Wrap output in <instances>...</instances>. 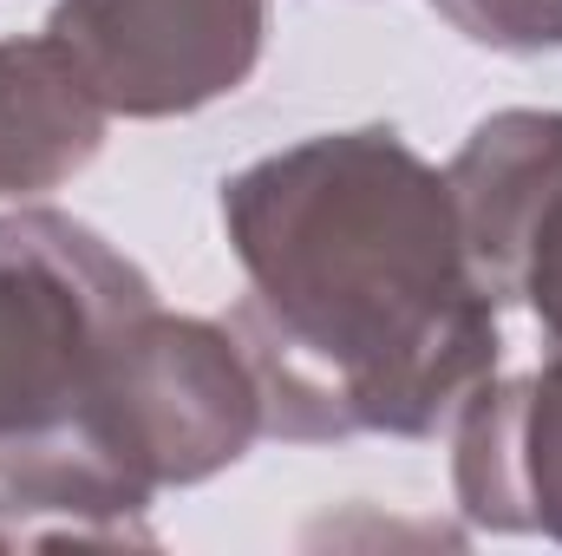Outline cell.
<instances>
[{
  "label": "cell",
  "instance_id": "cell-1",
  "mask_svg": "<svg viewBox=\"0 0 562 556\" xmlns=\"http://www.w3.org/2000/svg\"><path fill=\"white\" fill-rule=\"evenodd\" d=\"M249 269L236 347L281 438L431 432L491 380L497 321L451 184L393 132L307 138L223 190Z\"/></svg>",
  "mask_w": 562,
  "mask_h": 556
},
{
  "label": "cell",
  "instance_id": "cell-2",
  "mask_svg": "<svg viewBox=\"0 0 562 556\" xmlns=\"http://www.w3.org/2000/svg\"><path fill=\"white\" fill-rule=\"evenodd\" d=\"M72 413L144 491H157L236 465L262 425V387L249 354H236V334L164 314L144 288L112 314Z\"/></svg>",
  "mask_w": 562,
  "mask_h": 556
},
{
  "label": "cell",
  "instance_id": "cell-3",
  "mask_svg": "<svg viewBox=\"0 0 562 556\" xmlns=\"http://www.w3.org/2000/svg\"><path fill=\"white\" fill-rule=\"evenodd\" d=\"M144 288L86 223L53 210L0 223V438L79 407L112 314Z\"/></svg>",
  "mask_w": 562,
  "mask_h": 556
},
{
  "label": "cell",
  "instance_id": "cell-4",
  "mask_svg": "<svg viewBox=\"0 0 562 556\" xmlns=\"http://www.w3.org/2000/svg\"><path fill=\"white\" fill-rule=\"evenodd\" d=\"M269 0H59L53 40L105 112L164 119L236 92L262 53Z\"/></svg>",
  "mask_w": 562,
  "mask_h": 556
},
{
  "label": "cell",
  "instance_id": "cell-5",
  "mask_svg": "<svg viewBox=\"0 0 562 556\" xmlns=\"http://www.w3.org/2000/svg\"><path fill=\"white\" fill-rule=\"evenodd\" d=\"M458 504L497 531L562 537V354L530 380H484L464 400Z\"/></svg>",
  "mask_w": 562,
  "mask_h": 556
},
{
  "label": "cell",
  "instance_id": "cell-6",
  "mask_svg": "<svg viewBox=\"0 0 562 556\" xmlns=\"http://www.w3.org/2000/svg\"><path fill=\"white\" fill-rule=\"evenodd\" d=\"M445 184H451L471 276L491 301H504L530 230L562 197V119L557 112H504L477 125Z\"/></svg>",
  "mask_w": 562,
  "mask_h": 556
},
{
  "label": "cell",
  "instance_id": "cell-7",
  "mask_svg": "<svg viewBox=\"0 0 562 556\" xmlns=\"http://www.w3.org/2000/svg\"><path fill=\"white\" fill-rule=\"evenodd\" d=\"M105 138V105L72 53L40 40H0V197L66 184Z\"/></svg>",
  "mask_w": 562,
  "mask_h": 556
},
{
  "label": "cell",
  "instance_id": "cell-8",
  "mask_svg": "<svg viewBox=\"0 0 562 556\" xmlns=\"http://www.w3.org/2000/svg\"><path fill=\"white\" fill-rule=\"evenodd\" d=\"M438 7L484 46H510V53L562 46V0H438Z\"/></svg>",
  "mask_w": 562,
  "mask_h": 556
},
{
  "label": "cell",
  "instance_id": "cell-9",
  "mask_svg": "<svg viewBox=\"0 0 562 556\" xmlns=\"http://www.w3.org/2000/svg\"><path fill=\"white\" fill-rule=\"evenodd\" d=\"M510 294H524V301L537 308L543 334L557 341V354H562V197L543 210V223L530 230V243H524V263H517Z\"/></svg>",
  "mask_w": 562,
  "mask_h": 556
}]
</instances>
